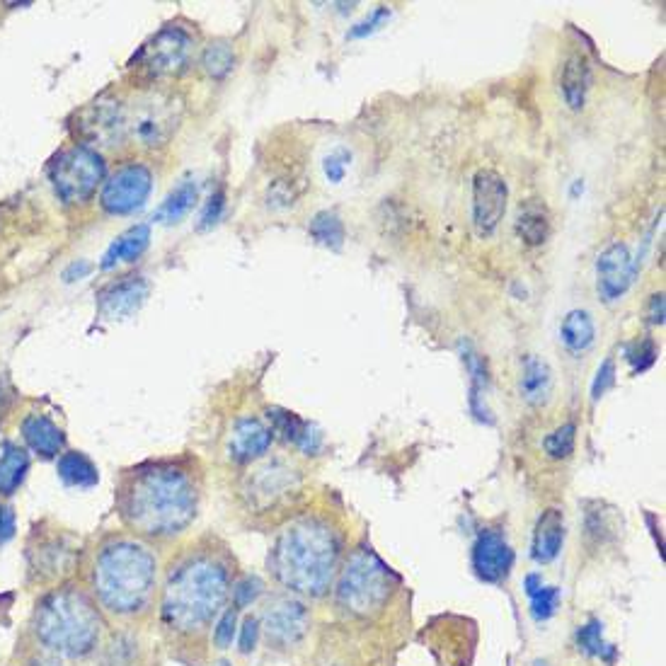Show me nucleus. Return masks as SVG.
Here are the masks:
<instances>
[{
  "label": "nucleus",
  "mask_w": 666,
  "mask_h": 666,
  "mask_svg": "<svg viewBox=\"0 0 666 666\" xmlns=\"http://www.w3.org/2000/svg\"><path fill=\"white\" fill-rule=\"evenodd\" d=\"M194 56V37L182 27H165L143 44L136 66L151 78L180 76Z\"/></svg>",
  "instance_id": "9"
},
{
  "label": "nucleus",
  "mask_w": 666,
  "mask_h": 666,
  "mask_svg": "<svg viewBox=\"0 0 666 666\" xmlns=\"http://www.w3.org/2000/svg\"><path fill=\"white\" fill-rule=\"evenodd\" d=\"M231 591L228 565L214 553H197L175 567L163 591L165 625L175 633L197 635L221 613Z\"/></svg>",
  "instance_id": "2"
},
{
  "label": "nucleus",
  "mask_w": 666,
  "mask_h": 666,
  "mask_svg": "<svg viewBox=\"0 0 666 666\" xmlns=\"http://www.w3.org/2000/svg\"><path fill=\"white\" fill-rule=\"evenodd\" d=\"M640 264L630 255L628 243L613 240L596 257V294L604 303H616L633 286Z\"/></svg>",
  "instance_id": "12"
},
{
  "label": "nucleus",
  "mask_w": 666,
  "mask_h": 666,
  "mask_svg": "<svg viewBox=\"0 0 666 666\" xmlns=\"http://www.w3.org/2000/svg\"><path fill=\"white\" fill-rule=\"evenodd\" d=\"M577 642L587 654L594 657H613V647L604 642V625L599 620H591L577 633Z\"/></svg>",
  "instance_id": "34"
},
{
  "label": "nucleus",
  "mask_w": 666,
  "mask_h": 666,
  "mask_svg": "<svg viewBox=\"0 0 666 666\" xmlns=\"http://www.w3.org/2000/svg\"><path fill=\"white\" fill-rule=\"evenodd\" d=\"M509 187L497 170L482 168L473 177V226L480 238H490L507 214Z\"/></svg>",
  "instance_id": "11"
},
{
  "label": "nucleus",
  "mask_w": 666,
  "mask_h": 666,
  "mask_svg": "<svg viewBox=\"0 0 666 666\" xmlns=\"http://www.w3.org/2000/svg\"><path fill=\"white\" fill-rule=\"evenodd\" d=\"M22 439L34 453L42 458H56L66 446V436L49 417L27 415L22 419Z\"/></svg>",
  "instance_id": "21"
},
{
  "label": "nucleus",
  "mask_w": 666,
  "mask_h": 666,
  "mask_svg": "<svg viewBox=\"0 0 666 666\" xmlns=\"http://www.w3.org/2000/svg\"><path fill=\"white\" fill-rule=\"evenodd\" d=\"M202 66L211 78H216V80L226 78L228 73L235 68V51L231 44L223 42V39L211 42L202 54Z\"/></svg>",
  "instance_id": "32"
},
{
  "label": "nucleus",
  "mask_w": 666,
  "mask_h": 666,
  "mask_svg": "<svg viewBox=\"0 0 666 666\" xmlns=\"http://www.w3.org/2000/svg\"><path fill=\"white\" fill-rule=\"evenodd\" d=\"M264 630L269 642L279 647L296 645L308 630V611L296 599H277L264 611Z\"/></svg>",
  "instance_id": "14"
},
{
  "label": "nucleus",
  "mask_w": 666,
  "mask_h": 666,
  "mask_svg": "<svg viewBox=\"0 0 666 666\" xmlns=\"http://www.w3.org/2000/svg\"><path fill=\"white\" fill-rule=\"evenodd\" d=\"M308 233L320 248L327 250H340L344 245V238H347L342 218L340 214H335V211H318V214L310 218Z\"/></svg>",
  "instance_id": "31"
},
{
  "label": "nucleus",
  "mask_w": 666,
  "mask_h": 666,
  "mask_svg": "<svg viewBox=\"0 0 666 666\" xmlns=\"http://www.w3.org/2000/svg\"><path fill=\"white\" fill-rule=\"evenodd\" d=\"M148 245H151V228H148L146 223L131 226L129 231H124L112 245H109L105 255H102L100 267L114 269V267H119V264L136 262L143 252L148 250Z\"/></svg>",
  "instance_id": "24"
},
{
  "label": "nucleus",
  "mask_w": 666,
  "mask_h": 666,
  "mask_svg": "<svg viewBox=\"0 0 666 666\" xmlns=\"http://www.w3.org/2000/svg\"><path fill=\"white\" fill-rule=\"evenodd\" d=\"M349 168H352V153H349L347 148H342V146L335 148V151H330L323 158L325 180L330 182V185H342Z\"/></svg>",
  "instance_id": "35"
},
{
  "label": "nucleus",
  "mask_w": 666,
  "mask_h": 666,
  "mask_svg": "<svg viewBox=\"0 0 666 666\" xmlns=\"http://www.w3.org/2000/svg\"><path fill=\"white\" fill-rule=\"evenodd\" d=\"M269 419H272V432L284 436L289 444H296L303 453H318L323 446V434L313 427V424L301 419L294 412L286 410H269Z\"/></svg>",
  "instance_id": "20"
},
{
  "label": "nucleus",
  "mask_w": 666,
  "mask_h": 666,
  "mask_svg": "<svg viewBox=\"0 0 666 666\" xmlns=\"http://www.w3.org/2000/svg\"><path fill=\"white\" fill-rule=\"evenodd\" d=\"M562 543H565V519L558 509H548L538 519L536 533H533V560L553 562L560 555Z\"/></svg>",
  "instance_id": "25"
},
{
  "label": "nucleus",
  "mask_w": 666,
  "mask_h": 666,
  "mask_svg": "<svg viewBox=\"0 0 666 666\" xmlns=\"http://www.w3.org/2000/svg\"><path fill=\"white\" fill-rule=\"evenodd\" d=\"M262 591H264V584H262L260 577H245V579H240V582L233 587L235 608H245V606L255 604V601L260 599Z\"/></svg>",
  "instance_id": "40"
},
{
  "label": "nucleus",
  "mask_w": 666,
  "mask_h": 666,
  "mask_svg": "<svg viewBox=\"0 0 666 666\" xmlns=\"http://www.w3.org/2000/svg\"><path fill=\"white\" fill-rule=\"evenodd\" d=\"M30 470V456L17 444L0 446V497L15 495Z\"/></svg>",
  "instance_id": "28"
},
{
  "label": "nucleus",
  "mask_w": 666,
  "mask_h": 666,
  "mask_svg": "<svg viewBox=\"0 0 666 666\" xmlns=\"http://www.w3.org/2000/svg\"><path fill=\"white\" fill-rule=\"evenodd\" d=\"M235 625H238V608L231 606L221 613V618H218L214 628V645L218 650H228V647L233 645Z\"/></svg>",
  "instance_id": "37"
},
{
  "label": "nucleus",
  "mask_w": 666,
  "mask_h": 666,
  "mask_svg": "<svg viewBox=\"0 0 666 666\" xmlns=\"http://www.w3.org/2000/svg\"><path fill=\"white\" fill-rule=\"evenodd\" d=\"M514 565V550L499 531H482L473 545V567L482 582H502Z\"/></svg>",
  "instance_id": "16"
},
{
  "label": "nucleus",
  "mask_w": 666,
  "mask_h": 666,
  "mask_svg": "<svg viewBox=\"0 0 666 666\" xmlns=\"http://www.w3.org/2000/svg\"><path fill=\"white\" fill-rule=\"evenodd\" d=\"M105 160L95 148L73 146L61 151L49 168L51 185L66 204H83L105 180Z\"/></svg>",
  "instance_id": "8"
},
{
  "label": "nucleus",
  "mask_w": 666,
  "mask_h": 666,
  "mask_svg": "<svg viewBox=\"0 0 666 666\" xmlns=\"http://www.w3.org/2000/svg\"><path fill=\"white\" fill-rule=\"evenodd\" d=\"M388 20H390V10L386 8V5H378V8L373 10V13L369 17H366V20L357 22V25H354L352 30H349L347 39H364V37H369V34H373L376 30H381V27L386 25Z\"/></svg>",
  "instance_id": "39"
},
{
  "label": "nucleus",
  "mask_w": 666,
  "mask_h": 666,
  "mask_svg": "<svg viewBox=\"0 0 666 666\" xmlns=\"http://www.w3.org/2000/svg\"><path fill=\"white\" fill-rule=\"evenodd\" d=\"M32 630L44 650L61 657H85L97 647L102 633L100 613L85 591L63 587L37 604Z\"/></svg>",
  "instance_id": "5"
},
{
  "label": "nucleus",
  "mask_w": 666,
  "mask_h": 666,
  "mask_svg": "<svg viewBox=\"0 0 666 666\" xmlns=\"http://www.w3.org/2000/svg\"><path fill=\"white\" fill-rule=\"evenodd\" d=\"M148 281L143 277H124L119 281H112L105 289L97 294V310L105 320H126L146 303Z\"/></svg>",
  "instance_id": "15"
},
{
  "label": "nucleus",
  "mask_w": 666,
  "mask_h": 666,
  "mask_svg": "<svg viewBox=\"0 0 666 666\" xmlns=\"http://www.w3.org/2000/svg\"><path fill=\"white\" fill-rule=\"evenodd\" d=\"M76 129L85 141L93 146H119L126 141L124 105L114 97H100L80 109L76 117Z\"/></svg>",
  "instance_id": "13"
},
{
  "label": "nucleus",
  "mask_w": 666,
  "mask_h": 666,
  "mask_svg": "<svg viewBox=\"0 0 666 666\" xmlns=\"http://www.w3.org/2000/svg\"><path fill=\"white\" fill-rule=\"evenodd\" d=\"M657 344L652 340H642L635 342L633 347L628 349V361L633 366V373H645L650 366L657 361Z\"/></svg>",
  "instance_id": "38"
},
{
  "label": "nucleus",
  "mask_w": 666,
  "mask_h": 666,
  "mask_svg": "<svg viewBox=\"0 0 666 666\" xmlns=\"http://www.w3.org/2000/svg\"><path fill=\"white\" fill-rule=\"evenodd\" d=\"M574 444H577V424L567 422V424H562V427L555 429L553 434L545 436L543 451L548 453L550 458H555V461H562V458L572 456Z\"/></svg>",
  "instance_id": "33"
},
{
  "label": "nucleus",
  "mask_w": 666,
  "mask_h": 666,
  "mask_svg": "<svg viewBox=\"0 0 666 666\" xmlns=\"http://www.w3.org/2000/svg\"><path fill=\"white\" fill-rule=\"evenodd\" d=\"M274 441L272 427L257 417H243L233 424L228 436V456L235 463H250L262 458Z\"/></svg>",
  "instance_id": "17"
},
{
  "label": "nucleus",
  "mask_w": 666,
  "mask_h": 666,
  "mask_svg": "<svg viewBox=\"0 0 666 666\" xmlns=\"http://www.w3.org/2000/svg\"><path fill=\"white\" fill-rule=\"evenodd\" d=\"M550 231H553V216H550V209L541 199H528V202L519 204L514 218V233L521 243L528 245V248H541L550 238Z\"/></svg>",
  "instance_id": "18"
},
{
  "label": "nucleus",
  "mask_w": 666,
  "mask_h": 666,
  "mask_svg": "<svg viewBox=\"0 0 666 666\" xmlns=\"http://www.w3.org/2000/svg\"><path fill=\"white\" fill-rule=\"evenodd\" d=\"M650 323L652 325H662L664 323V294H652L650 298Z\"/></svg>",
  "instance_id": "45"
},
{
  "label": "nucleus",
  "mask_w": 666,
  "mask_h": 666,
  "mask_svg": "<svg viewBox=\"0 0 666 666\" xmlns=\"http://www.w3.org/2000/svg\"><path fill=\"white\" fill-rule=\"evenodd\" d=\"M596 340V323L589 310L574 308L560 323V344L572 354H582Z\"/></svg>",
  "instance_id": "26"
},
{
  "label": "nucleus",
  "mask_w": 666,
  "mask_h": 666,
  "mask_svg": "<svg viewBox=\"0 0 666 666\" xmlns=\"http://www.w3.org/2000/svg\"><path fill=\"white\" fill-rule=\"evenodd\" d=\"M463 364H465V371H468V376H470V398H468L470 412H473L475 419H480V422L492 424L490 407H487V388H490V378H487V361L482 359L473 347L465 344Z\"/></svg>",
  "instance_id": "23"
},
{
  "label": "nucleus",
  "mask_w": 666,
  "mask_h": 666,
  "mask_svg": "<svg viewBox=\"0 0 666 666\" xmlns=\"http://www.w3.org/2000/svg\"><path fill=\"white\" fill-rule=\"evenodd\" d=\"M153 192V172L141 163L122 165L102 187V209L114 216H129L146 206Z\"/></svg>",
  "instance_id": "10"
},
{
  "label": "nucleus",
  "mask_w": 666,
  "mask_h": 666,
  "mask_svg": "<svg viewBox=\"0 0 666 666\" xmlns=\"http://www.w3.org/2000/svg\"><path fill=\"white\" fill-rule=\"evenodd\" d=\"M337 560H340L337 533L325 521L306 516L291 521L279 533L269 555V567L286 589L323 596L335 579Z\"/></svg>",
  "instance_id": "3"
},
{
  "label": "nucleus",
  "mask_w": 666,
  "mask_h": 666,
  "mask_svg": "<svg viewBox=\"0 0 666 666\" xmlns=\"http://www.w3.org/2000/svg\"><path fill=\"white\" fill-rule=\"evenodd\" d=\"M294 490V470L281 468L279 463L267 465L262 468L260 473L255 475V482H252V497L255 499H277L286 492Z\"/></svg>",
  "instance_id": "30"
},
{
  "label": "nucleus",
  "mask_w": 666,
  "mask_h": 666,
  "mask_svg": "<svg viewBox=\"0 0 666 666\" xmlns=\"http://www.w3.org/2000/svg\"><path fill=\"white\" fill-rule=\"evenodd\" d=\"M56 470H59V478L63 480V485L78 487V490H90V487H95L97 482H100V470H97V465L80 451L63 453Z\"/></svg>",
  "instance_id": "29"
},
{
  "label": "nucleus",
  "mask_w": 666,
  "mask_h": 666,
  "mask_svg": "<svg viewBox=\"0 0 666 666\" xmlns=\"http://www.w3.org/2000/svg\"><path fill=\"white\" fill-rule=\"evenodd\" d=\"M197 485L182 468L170 463L131 470L119 490V514L139 536L172 538L197 516Z\"/></svg>",
  "instance_id": "1"
},
{
  "label": "nucleus",
  "mask_w": 666,
  "mask_h": 666,
  "mask_svg": "<svg viewBox=\"0 0 666 666\" xmlns=\"http://www.w3.org/2000/svg\"><path fill=\"white\" fill-rule=\"evenodd\" d=\"M560 95L565 105L579 112L587 105V95L591 88V63L584 54H570L562 61L560 68Z\"/></svg>",
  "instance_id": "19"
},
{
  "label": "nucleus",
  "mask_w": 666,
  "mask_h": 666,
  "mask_svg": "<svg viewBox=\"0 0 666 666\" xmlns=\"http://www.w3.org/2000/svg\"><path fill=\"white\" fill-rule=\"evenodd\" d=\"M223 209H226V197H223V192L211 194V199L206 202L204 211H202V223H199V226L202 228L214 226V223H218V218H221Z\"/></svg>",
  "instance_id": "43"
},
{
  "label": "nucleus",
  "mask_w": 666,
  "mask_h": 666,
  "mask_svg": "<svg viewBox=\"0 0 666 666\" xmlns=\"http://www.w3.org/2000/svg\"><path fill=\"white\" fill-rule=\"evenodd\" d=\"M90 269H93V267H90L88 262H83V260H80V262H73L71 267H68L66 272H63V281H68V284H71V281L88 277Z\"/></svg>",
  "instance_id": "46"
},
{
  "label": "nucleus",
  "mask_w": 666,
  "mask_h": 666,
  "mask_svg": "<svg viewBox=\"0 0 666 666\" xmlns=\"http://www.w3.org/2000/svg\"><path fill=\"white\" fill-rule=\"evenodd\" d=\"M199 202V185L194 180H182L168 197L163 199V204L153 211V221L163 223V226H175L185 218L189 211L194 209V204Z\"/></svg>",
  "instance_id": "27"
},
{
  "label": "nucleus",
  "mask_w": 666,
  "mask_h": 666,
  "mask_svg": "<svg viewBox=\"0 0 666 666\" xmlns=\"http://www.w3.org/2000/svg\"><path fill=\"white\" fill-rule=\"evenodd\" d=\"M182 107L172 95L151 93L136 95L124 105L126 139H134L143 148H160L175 136L180 126Z\"/></svg>",
  "instance_id": "7"
},
{
  "label": "nucleus",
  "mask_w": 666,
  "mask_h": 666,
  "mask_svg": "<svg viewBox=\"0 0 666 666\" xmlns=\"http://www.w3.org/2000/svg\"><path fill=\"white\" fill-rule=\"evenodd\" d=\"M257 637H260V620L245 618L243 628H240V642L238 650L243 654H250L257 647Z\"/></svg>",
  "instance_id": "42"
},
{
  "label": "nucleus",
  "mask_w": 666,
  "mask_h": 666,
  "mask_svg": "<svg viewBox=\"0 0 666 666\" xmlns=\"http://www.w3.org/2000/svg\"><path fill=\"white\" fill-rule=\"evenodd\" d=\"M15 528H17L15 512L10 507H3V504H0V545L13 541Z\"/></svg>",
  "instance_id": "44"
},
{
  "label": "nucleus",
  "mask_w": 666,
  "mask_h": 666,
  "mask_svg": "<svg viewBox=\"0 0 666 666\" xmlns=\"http://www.w3.org/2000/svg\"><path fill=\"white\" fill-rule=\"evenodd\" d=\"M531 613L536 620H548L555 616V611H558V604H560V591L555 587H541L533 591L531 596Z\"/></svg>",
  "instance_id": "36"
},
{
  "label": "nucleus",
  "mask_w": 666,
  "mask_h": 666,
  "mask_svg": "<svg viewBox=\"0 0 666 666\" xmlns=\"http://www.w3.org/2000/svg\"><path fill=\"white\" fill-rule=\"evenodd\" d=\"M398 577L371 550L361 548L347 560L337 584V604L352 616H371L388 604Z\"/></svg>",
  "instance_id": "6"
},
{
  "label": "nucleus",
  "mask_w": 666,
  "mask_h": 666,
  "mask_svg": "<svg viewBox=\"0 0 666 666\" xmlns=\"http://www.w3.org/2000/svg\"><path fill=\"white\" fill-rule=\"evenodd\" d=\"M613 383H616V361L606 359L604 364L599 366V371H596L594 383H591V400H594V403H599V400L604 398L608 390L613 388Z\"/></svg>",
  "instance_id": "41"
},
{
  "label": "nucleus",
  "mask_w": 666,
  "mask_h": 666,
  "mask_svg": "<svg viewBox=\"0 0 666 666\" xmlns=\"http://www.w3.org/2000/svg\"><path fill=\"white\" fill-rule=\"evenodd\" d=\"M519 393L528 405L548 403L550 393H553V371H550L548 361L536 357V354H526L524 361H521Z\"/></svg>",
  "instance_id": "22"
},
{
  "label": "nucleus",
  "mask_w": 666,
  "mask_h": 666,
  "mask_svg": "<svg viewBox=\"0 0 666 666\" xmlns=\"http://www.w3.org/2000/svg\"><path fill=\"white\" fill-rule=\"evenodd\" d=\"M158 560L148 545L129 538L109 541L97 550L93 565L95 599L114 616H134L151 601Z\"/></svg>",
  "instance_id": "4"
}]
</instances>
